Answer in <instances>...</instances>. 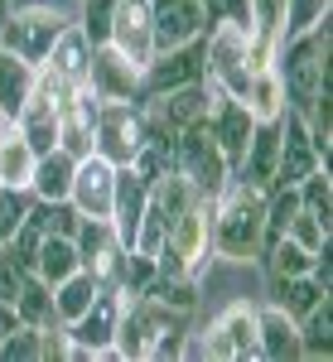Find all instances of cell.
Wrapping results in <instances>:
<instances>
[{
  "label": "cell",
  "instance_id": "6da1fadb",
  "mask_svg": "<svg viewBox=\"0 0 333 362\" xmlns=\"http://www.w3.org/2000/svg\"><path fill=\"white\" fill-rule=\"evenodd\" d=\"M276 73L285 87V107L309 116L319 97H329V20L285 39L276 49Z\"/></svg>",
  "mask_w": 333,
  "mask_h": 362
},
{
  "label": "cell",
  "instance_id": "7a4b0ae2",
  "mask_svg": "<svg viewBox=\"0 0 333 362\" xmlns=\"http://www.w3.org/2000/svg\"><path fill=\"white\" fill-rule=\"evenodd\" d=\"M261 232H266V194L242 179H227L213 198V256L251 261L261 256Z\"/></svg>",
  "mask_w": 333,
  "mask_h": 362
},
{
  "label": "cell",
  "instance_id": "3957f363",
  "mask_svg": "<svg viewBox=\"0 0 333 362\" xmlns=\"http://www.w3.org/2000/svg\"><path fill=\"white\" fill-rule=\"evenodd\" d=\"M208 261H213V198H194V203L174 218L165 247H160V256H155V266H160L165 276L203 280Z\"/></svg>",
  "mask_w": 333,
  "mask_h": 362
},
{
  "label": "cell",
  "instance_id": "277c9868",
  "mask_svg": "<svg viewBox=\"0 0 333 362\" xmlns=\"http://www.w3.org/2000/svg\"><path fill=\"white\" fill-rule=\"evenodd\" d=\"M203 78L227 92V97H247L251 83V29L242 25H213L203 29Z\"/></svg>",
  "mask_w": 333,
  "mask_h": 362
},
{
  "label": "cell",
  "instance_id": "5b68a950",
  "mask_svg": "<svg viewBox=\"0 0 333 362\" xmlns=\"http://www.w3.org/2000/svg\"><path fill=\"white\" fill-rule=\"evenodd\" d=\"M68 25H73V15H63L54 5H25V10L0 20V49L15 54L20 63H29V68H39L49 58V49H54V39Z\"/></svg>",
  "mask_w": 333,
  "mask_h": 362
},
{
  "label": "cell",
  "instance_id": "8992f818",
  "mask_svg": "<svg viewBox=\"0 0 333 362\" xmlns=\"http://www.w3.org/2000/svg\"><path fill=\"white\" fill-rule=\"evenodd\" d=\"M174 160H179V174L194 184L198 198H218L222 184L232 179V165H227V155L218 150L213 131H208V116L179 131V140H174Z\"/></svg>",
  "mask_w": 333,
  "mask_h": 362
},
{
  "label": "cell",
  "instance_id": "52a82bcc",
  "mask_svg": "<svg viewBox=\"0 0 333 362\" xmlns=\"http://www.w3.org/2000/svg\"><path fill=\"white\" fill-rule=\"evenodd\" d=\"M140 145H145V112H140V102H102L97 107L92 150L102 160H111V165H131Z\"/></svg>",
  "mask_w": 333,
  "mask_h": 362
},
{
  "label": "cell",
  "instance_id": "ba28073f",
  "mask_svg": "<svg viewBox=\"0 0 333 362\" xmlns=\"http://www.w3.org/2000/svg\"><path fill=\"white\" fill-rule=\"evenodd\" d=\"M121 309H126V295L121 290H102L92 305L73 319V324H63V334H68V343H78V348H87L92 353V362L97 358H116V324H121Z\"/></svg>",
  "mask_w": 333,
  "mask_h": 362
},
{
  "label": "cell",
  "instance_id": "9c48e42d",
  "mask_svg": "<svg viewBox=\"0 0 333 362\" xmlns=\"http://www.w3.org/2000/svg\"><path fill=\"white\" fill-rule=\"evenodd\" d=\"M73 247L83 256V271H92L107 290H121L126 247H121V237H116V227H111L107 218H83L78 232H73Z\"/></svg>",
  "mask_w": 333,
  "mask_h": 362
},
{
  "label": "cell",
  "instance_id": "30bf717a",
  "mask_svg": "<svg viewBox=\"0 0 333 362\" xmlns=\"http://www.w3.org/2000/svg\"><path fill=\"white\" fill-rule=\"evenodd\" d=\"M107 44L145 73V63L155 58V10H150V0H116L111 25H107Z\"/></svg>",
  "mask_w": 333,
  "mask_h": 362
},
{
  "label": "cell",
  "instance_id": "8fae6325",
  "mask_svg": "<svg viewBox=\"0 0 333 362\" xmlns=\"http://www.w3.org/2000/svg\"><path fill=\"white\" fill-rule=\"evenodd\" d=\"M203 353H208V358H218V362L256 358V305L232 300V305L208 324V334H203Z\"/></svg>",
  "mask_w": 333,
  "mask_h": 362
},
{
  "label": "cell",
  "instance_id": "7c38bea8",
  "mask_svg": "<svg viewBox=\"0 0 333 362\" xmlns=\"http://www.w3.org/2000/svg\"><path fill=\"white\" fill-rule=\"evenodd\" d=\"M87 92H92L97 102H136L140 97V68L126 54H116L111 44H92Z\"/></svg>",
  "mask_w": 333,
  "mask_h": 362
},
{
  "label": "cell",
  "instance_id": "4fadbf2b",
  "mask_svg": "<svg viewBox=\"0 0 333 362\" xmlns=\"http://www.w3.org/2000/svg\"><path fill=\"white\" fill-rule=\"evenodd\" d=\"M189 83H203V39L150 58L145 73H140V97H160V92H174V87H189Z\"/></svg>",
  "mask_w": 333,
  "mask_h": 362
},
{
  "label": "cell",
  "instance_id": "5bb4252c",
  "mask_svg": "<svg viewBox=\"0 0 333 362\" xmlns=\"http://www.w3.org/2000/svg\"><path fill=\"white\" fill-rule=\"evenodd\" d=\"M111 189H116V165L92 150V155H83L78 169H73L68 203L78 208V218H111Z\"/></svg>",
  "mask_w": 333,
  "mask_h": 362
},
{
  "label": "cell",
  "instance_id": "9a60e30c",
  "mask_svg": "<svg viewBox=\"0 0 333 362\" xmlns=\"http://www.w3.org/2000/svg\"><path fill=\"white\" fill-rule=\"evenodd\" d=\"M309 169H324L319 150H314V136H309L305 116L290 112L280 116V160H276V184H300Z\"/></svg>",
  "mask_w": 333,
  "mask_h": 362
},
{
  "label": "cell",
  "instance_id": "2e32d148",
  "mask_svg": "<svg viewBox=\"0 0 333 362\" xmlns=\"http://www.w3.org/2000/svg\"><path fill=\"white\" fill-rule=\"evenodd\" d=\"M145 203H150V179L131 165H116V189H111V218L107 223L116 227V237H121L126 251L136 247V227H140Z\"/></svg>",
  "mask_w": 333,
  "mask_h": 362
},
{
  "label": "cell",
  "instance_id": "e0dca14e",
  "mask_svg": "<svg viewBox=\"0 0 333 362\" xmlns=\"http://www.w3.org/2000/svg\"><path fill=\"white\" fill-rule=\"evenodd\" d=\"M150 10H155V54L194 44L208 29V15L198 0H150Z\"/></svg>",
  "mask_w": 333,
  "mask_h": 362
},
{
  "label": "cell",
  "instance_id": "ac0fdd59",
  "mask_svg": "<svg viewBox=\"0 0 333 362\" xmlns=\"http://www.w3.org/2000/svg\"><path fill=\"white\" fill-rule=\"evenodd\" d=\"M276 160H280V121H256L251 140H247V155H242V165L232 169V179H242V184L266 194L276 184Z\"/></svg>",
  "mask_w": 333,
  "mask_h": 362
},
{
  "label": "cell",
  "instance_id": "d6986e66",
  "mask_svg": "<svg viewBox=\"0 0 333 362\" xmlns=\"http://www.w3.org/2000/svg\"><path fill=\"white\" fill-rule=\"evenodd\" d=\"M97 97L78 87L68 102H58V150H68L73 160L92 155V131H97Z\"/></svg>",
  "mask_w": 333,
  "mask_h": 362
},
{
  "label": "cell",
  "instance_id": "ffe728a7",
  "mask_svg": "<svg viewBox=\"0 0 333 362\" xmlns=\"http://www.w3.org/2000/svg\"><path fill=\"white\" fill-rule=\"evenodd\" d=\"M87 63H92V39H87L83 25L73 20V25L54 39V49H49V58H44L39 68H44L49 78H58L63 87H87Z\"/></svg>",
  "mask_w": 333,
  "mask_h": 362
},
{
  "label": "cell",
  "instance_id": "44dd1931",
  "mask_svg": "<svg viewBox=\"0 0 333 362\" xmlns=\"http://www.w3.org/2000/svg\"><path fill=\"white\" fill-rule=\"evenodd\" d=\"M256 358H266V362L300 358V324H295L280 305L256 309Z\"/></svg>",
  "mask_w": 333,
  "mask_h": 362
},
{
  "label": "cell",
  "instance_id": "7402d4cb",
  "mask_svg": "<svg viewBox=\"0 0 333 362\" xmlns=\"http://www.w3.org/2000/svg\"><path fill=\"white\" fill-rule=\"evenodd\" d=\"M251 112L237 102V97H222L218 107L208 112V131H213V140H218V150L227 155V165L237 169L242 165V155H247V140H251Z\"/></svg>",
  "mask_w": 333,
  "mask_h": 362
},
{
  "label": "cell",
  "instance_id": "603a6c76",
  "mask_svg": "<svg viewBox=\"0 0 333 362\" xmlns=\"http://www.w3.org/2000/svg\"><path fill=\"white\" fill-rule=\"evenodd\" d=\"M10 126H15V131H20V136H25L39 155H44V150H54V145H58V102L39 83H34L29 102L20 107V116H15Z\"/></svg>",
  "mask_w": 333,
  "mask_h": 362
},
{
  "label": "cell",
  "instance_id": "cb8c5ba5",
  "mask_svg": "<svg viewBox=\"0 0 333 362\" xmlns=\"http://www.w3.org/2000/svg\"><path fill=\"white\" fill-rule=\"evenodd\" d=\"M73 169L78 160L68 155V150H44L39 160H34V174H29V194L34 198H49V203H63L68 189H73Z\"/></svg>",
  "mask_w": 333,
  "mask_h": 362
},
{
  "label": "cell",
  "instance_id": "d4e9b609",
  "mask_svg": "<svg viewBox=\"0 0 333 362\" xmlns=\"http://www.w3.org/2000/svg\"><path fill=\"white\" fill-rule=\"evenodd\" d=\"M242 107L251 112V121H280V116H285V87H280L276 63H266V68H251V83H247V97H242Z\"/></svg>",
  "mask_w": 333,
  "mask_h": 362
},
{
  "label": "cell",
  "instance_id": "484cf974",
  "mask_svg": "<svg viewBox=\"0 0 333 362\" xmlns=\"http://www.w3.org/2000/svg\"><path fill=\"white\" fill-rule=\"evenodd\" d=\"M34 160H39V150H34L15 126H5V131H0V184H5V189H29Z\"/></svg>",
  "mask_w": 333,
  "mask_h": 362
},
{
  "label": "cell",
  "instance_id": "4316f807",
  "mask_svg": "<svg viewBox=\"0 0 333 362\" xmlns=\"http://www.w3.org/2000/svg\"><path fill=\"white\" fill-rule=\"evenodd\" d=\"M34 73H39V68H29V63H20L15 54L0 49V116H5V126H10V121L20 116V107L29 102Z\"/></svg>",
  "mask_w": 333,
  "mask_h": 362
},
{
  "label": "cell",
  "instance_id": "83f0119b",
  "mask_svg": "<svg viewBox=\"0 0 333 362\" xmlns=\"http://www.w3.org/2000/svg\"><path fill=\"white\" fill-rule=\"evenodd\" d=\"M29 271L54 290L58 280H68L73 271H83V256H78V247H73V237H44V242H39V256H34V266H29Z\"/></svg>",
  "mask_w": 333,
  "mask_h": 362
},
{
  "label": "cell",
  "instance_id": "f1b7e54d",
  "mask_svg": "<svg viewBox=\"0 0 333 362\" xmlns=\"http://www.w3.org/2000/svg\"><path fill=\"white\" fill-rule=\"evenodd\" d=\"M102 290H107V285L92 276V271H73L68 280H58V285H54V314H58V324H73V319H78V314H83Z\"/></svg>",
  "mask_w": 333,
  "mask_h": 362
},
{
  "label": "cell",
  "instance_id": "f546056e",
  "mask_svg": "<svg viewBox=\"0 0 333 362\" xmlns=\"http://www.w3.org/2000/svg\"><path fill=\"white\" fill-rule=\"evenodd\" d=\"M324 295H329V290H324L314 276H276V300H271V305H280L295 324H300V319H305Z\"/></svg>",
  "mask_w": 333,
  "mask_h": 362
},
{
  "label": "cell",
  "instance_id": "4dcf8cb0",
  "mask_svg": "<svg viewBox=\"0 0 333 362\" xmlns=\"http://www.w3.org/2000/svg\"><path fill=\"white\" fill-rule=\"evenodd\" d=\"M15 314H20V324H29V329H54V324H58L54 290L34 276V271L25 276V290H20V300H15Z\"/></svg>",
  "mask_w": 333,
  "mask_h": 362
},
{
  "label": "cell",
  "instance_id": "1f68e13d",
  "mask_svg": "<svg viewBox=\"0 0 333 362\" xmlns=\"http://www.w3.org/2000/svg\"><path fill=\"white\" fill-rule=\"evenodd\" d=\"M333 309H329V295L309 309L300 319V358H329L333 353Z\"/></svg>",
  "mask_w": 333,
  "mask_h": 362
},
{
  "label": "cell",
  "instance_id": "d6a6232c",
  "mask_svg": "<svg viewBox=\"0 0 333 362\" xmlns=\"http://www.w3.org/2000/svg\"><path fill=\"white\" fill-rule=\"evenodd\" d=\"M145 295L160 300V305H169V309H179V314H194V309H198V280L194 276H165V271H155V280L145 285Z\"/></svg>",
  "mask_w": 333,
  "mask_h": 362
},
{
  "label": "cell",
  "instance_id": "836d02e7",
  "mask_svg": "<svg viewBox=\"0 0 333 362\" xmlns=\"http://www.w3.org/2000/svg\"><path fill=\"white\" fill-rule=\"evenodd\" d=\"M29 223L39 227L44 237H73L83 218H78V208H73L68 198H63V203H49V198H34V203H29Z\"/></svg>",
  "mask_w": 333,
  "mask_h": 362
},
{
  "label": "cell",
  "instance_id": "e575fe53",
  "mask_svg": "<svg viewBox=\"0 0 333 362\" xmlns=\"http://www.w3.org/2000/svg\"><path fill=\"white\" fill-rule=\"evenodd\" d=\"M295 194H300V208H305V213H314L319 223L333 227V179H329V169H309L305 179L295 184Z\"/></svg>",
  "mask_w": 333,
  "mask_h": 362
},
{
  "label": "cell",
  "instance_id": "d590c367",
  "mask_svg": "<svg viewBox=\"0 0 333 362\" xmlns=\"http://www.w3.org/2000/svg\"><path fill=\"white\" fill-rule=\"evenodd\" d=\"M329 5L333 0H285V10H280V44L285 39H295V34H305V29L324 25L329 20Z\"/></svg>",
  "mask_w": 333,
  "mask_h": 362
},
{
  "label": "cell",
  "instance_id": "8d00e7d4",
  "mask_svg": "<svg viewBox=\"0 0 333 362\" xmlns=\"http://www.w3.org/2000/svg\"><path fill=\"white\" fill-rule=\"evenodd\" d=\"M0 362H44V353H39V329L15 324L10 334L0 338Z\"/></svg>",
  "mask_w": 333,
  "mask_h": 362
},
{
  "label": "cell",
  "instance_id": "74e56055",
  "mask_svg": "<svg viewBox=\"0 0 333 362\" xmlns=\"http://www.w3.org/2000/svg\"><path fill=\"white\" fill-rule=\"evenodd\" d=\"M29 203H34L29 189H5L0 184V242H10V232L29 218Z\"/></svg>",
  "mask_w": 333,
  "mask_h": 362
},
{
  "label": "cell",
  "instance_id": "f35d334b",
  "mask_svg": "<svg viewBox=\"0 0 333 362\" xmlns=\"http://www.w3.org/2000/svg\"><path fill=\"white\" fill-rule=\"evenodd\" d=\"M329 232H333V227L319 223V218H314V213H305V208H300V213L290 218V227H285V237H295L305 251H324V247H329Z\"/></svg>",
  "mask_w": 333,
  "mask_h": 362
},
{
  "label": "cell",
  "instance_id": "ab89813d",
  "mask_svg": "<svg viewBox=\"0 0 333 362\" xmlns=\"http://www.w3.org/2000/svg\"><path fill=\"white\" fill-rule=\"evenodd\" d=\"M208 25H242L251 29V0H198Z\"/></svg>",
  "mask_w": 333,
  "mask_h": 362
},
{
  "label": "cell",
  "instance_id": "60d3db41",
  "mask_svg": "<svg viewBox=\"0 0 333 362\" xmlns=\"http://www.w3.org/2000/svg\"><path fill=\"white\" fill-rule=\"evenodd\" d=\"M39 242H44V232H39V227L25 218V223L10 232V242H5V247H10V256H15V261L29 271V266H34V256H39Z\"/></svg>",
  "mask_w": 333,
  "mask_h": 362
},
{
  "label": "cell",
  "instance_id": "b9f144b4",
  "mask_svg": "<svg viewBox=\"0 0 333 362\" xmlns=\"http://www.w3.org/2000/svg\"><path fill=\"white\" fill-rule=\"evenodd\" d=\"M25 266H20V261H15V256H10V247H5V242H0V300H5V305H15V300H20V290H25Z\"/></svg>",
  "mask_w": 333,
  "mask_h": 362
},
{
  "label": "cell",
  "instance_id": "7bdbcfd3",
  "mask_svg": "<svg viewBox=\"0 0 333 362\" xmlns=\"http://www.w3.org/2000/svg\"><path fill=\"white\" fill-rule=\"evenodd\" d=\"M15 324H20V314H15V305H5V300H0V338L10 334Z\"/></svg>",
  "mask_w": 333,
  "mask_h": 362
},
{
  "label": "cell",
  "instance_id": "ee69618b",
  "mask_svg": "<svg viewBox=\"0 0 333 362\" xmlns=\"http://www.w3.org/2000/svg\"><path fill=\"white\" fill-rule=\"evenodd\" d=\"M5 15H10V10H5V0H0V20H5Z\"/></svg>",
  "mask_w": 333,
  "mask_h": 362
},
{
  "label": "cell",
  "instance_id": "f6af8a7d",
  "mask_svg": "<svg viewBox=\"0 0 333 362\" xmlns=\"http://www.w3.org/2000/svg\"><path fill=\"white\" fill-rule=\"evenodd\" d=\"M0 131H5V116H0Z\"/></svg>",
  "mask_w": 333,
  "mask_h": 362
}]
</instances>
